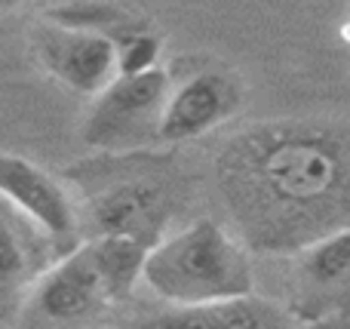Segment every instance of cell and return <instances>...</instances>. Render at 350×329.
Listing matches in <instances>:
<instances>
[{
  "instance_id": "obj_2",
  "label": "cell",
  "mask_w": 350,
  "mask_h": 329,
  "mask_svg": "<svg viewBox=\"0 0 350 329\" xmlns=\"http://www.w3.org/2000/svg\"><path fill=\"white\" fill-rule=\"evenodd\" d=\"M142 280L170 308L243 299L255 287L246 246L212 219H197L160 240L148 252Z\"/></svg>"
},
{
  "instance_id": "obj_4",
  "label": "cell",
  "mask_w": 350,
  "mask_h": 329,
  "mask_svg": "<svg viewBox=\"0 0 350 329\" xmlns=\"http://www.w3.org/2000/svg\"><path fill=\"white\" fill-rule=\"evenodd\" d=\"M286 314L295 324L350 317V228L326 234L292 256Z\"/></svg>"
},
{
  "instance_id": "obj_10",
  "label": "cell",
  "mask_w": 350,
  "mask_h": 329,
  "mask_svg": "<svg viewBox=\"0 0 350 329\" xmlns=\"http://www.w3.org/2000/svg\"><path fill=\"white\" fill-rule=\"evenodd\" d=\"M295 320L273 302L258 295L215 302L197 308H170L145 324V329H292Z\"/></svg>"
},
{
  "instance_id": "obj_14",
  "label": "cell",
  "mask_w": 350,
  "mask_h": 329,
  "mask_svg": "<svg viewBox=\"0 0 350 329\" xmlns=\"http://www.w3.org/2000/svg\"><path fill=\"white\" fill-rule=\"evenodd\" d=\"M25 271V250L18 244V234L10 228V222L0 219V283L18 280Z\"/></svg>"
},
{
  "instance_id": "obj_15",
  "label": "cell",
  "mask_w": 350,
  "mask_h": 329,
  "mask_svg": "<svg viewBox=\"0 0 350 329\" xmlns=\"http://www.w3.org/2000/svg\"><path fill=\"white\" fill-rule=\"evenodd\" d=\"M6 10H10V3H0V16H3V12H6Z\"/></svg>"
},
{
  "instance_id": "obj_12",
  "label": "cell",
  "mask_w": 350,
  "mask_h": 329,
  "mask_svg": "<svg viewBox=\"0 0 350 329\" xmlns=\"http://www.w3.org/2000/svg\"><path fill=\"white\" fill-rule=\"evenodd\" d=\"M46 18L55 28L90 31V34H108V28H120L126 34L139 28V25H129V12L117 3H62L46 10Z\"/></svg>"
},
{
  "instance_id": "obj_6",
  "label": "cell",
  "mask_w": 350,
  "mask_h": 329,
  "mask_svg": "<svg viewBox=\"0 0 350 329\" xmlns=\"http://www.w3.org/2000/svg\"><path fill=\"white\" fill-rule=\"evenodd\" d=\"M172 197L166 185L145 176H126L105 185L90 200V222L96 237H129L154 250L163 240Z\"/></svg>"
},
{
  "instance_id": "obj_1",
  "label": "cell",
  "mask_w": 350,
  "mask_h": 329,
  "mask_svg": "<svg viewBox=\"0 0 350 329\" xmlns=\"http://www.w3.org/2000/svg\"><path fill=\"white\" fill-rule=\"evenodd\" d=\"M237 240L292 252L350 228V139L308 120H265L237 133L215 160Z\"/></svg>"
},
{
  "instance_id": "obj_8",
  "label": "cell",
  "mask_w": 350,
  "mask_h": 329,
  "mask_svg": "<svg viewBox=\"0 0 350 329\" xmlns=\"http://www.w3.org/2000/svg\"><path fill=\"white\" fill-rule=\"evenodd\" d=\"M0 197L22 209L55 246L71 252L77 244V213L68 191L49 172L16 154H0Z\"/></svg>"
},
{
  "instance_id": "obj_11",
  "label": "cell",
  "mask_w": 350,
  "mask_h": 329,
  "mask_svg": "<svg viewBox=\"0 0 350 329\" xmlns=\"http://www.w3.org/2000/svg\"><path fill=\"white\" fill-rule=\"evenodd\" d=\"M86 252H90L92 268L102 280L108 302H120L133 295L151 250L129 237H92L86 244Z\"/></svg>"
},
{
  "instance_id": "obj_9",
  "label": "cell",
  "mask_w": 350,
  "mask_h": 329,
  "mask_svg": "<svg viewBox=\"0 0 350 329\" xmlns=\"http://www.w3.org/2000/svg\"><path fill=\"white\" fill-rule=\"evenodd\" d=\"M102 305H108L105 287L92 268L86 246H77L37 283L28 305V320L31 326L59 329L92 317Z\"/></svg>"
},
{
  "instance_id": "obj_7",
  "label": "cell",
  "mask_w": 350,
  "mask_h": 329,
  "mask_svg": "<svg viewBox=\"0 0 350 329\" xmlns=\"http://www.w3.org/2000/svg\"><path fill=\"white\" fill-rule=\"evenodd\" d=\"M34 49L40 65L74 92L98 96L117 80V37L43 25Z\"/></svg>"
},
{
  "instance_id": "obj_13",
  "label": "cell",
  "mask_w": 350,
  "mask_h": 329,
  "mask_svg": "<svg viewBox=\"0 0 350 329\" xmlns=\"http://www.w3.org/2000/svg\"><path fill=\"white\" fill-rule=\"evenodd\" d=\"M163 40L148 28H133L117 40V77H135L160 68Z\"/></svg>"
},
{
  "instance_id": "obj_3",
  "label": "cell",
  "mask_w": 350,
  "mask_h": 329,
  "mask_svg": "<svg viewBox=\"0 0 350 329\" xmlns=\"http://www.w3.org/2000/svg\"><path fill=\"white\" fill-rule=\"evenodd\" d=\"M170 86L172 74L166 68L135 77H117L92 102L83 123V142L102 151H135L157 145Z\"/></svg>"
},
{
  "instance_id": "obj_5",
  "label": "cell",
  "mask_w": 350,
  "mask_h": 329,
  "mask_svg": "<svg viewBox=\"0 0 350 329\" xmlns=\"http://www.w3.org/2000/svg\"><path fill=\"white\" fill-rule=\"evenodd\" d=\"M243 105V86L234 71L197 68L178 83L172 80L163 117L157 129V145H181L218 129L237 117Z\"/></svg>"
}]
</instances>
